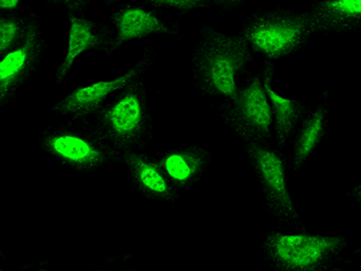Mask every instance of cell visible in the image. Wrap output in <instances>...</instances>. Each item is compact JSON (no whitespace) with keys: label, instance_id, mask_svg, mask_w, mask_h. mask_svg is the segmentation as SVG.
<instances>
[{"label":"cell","instance_id":"9c48e42d","mask_svg":"<svg viewBox=\"0 0 361 271\" xmlns=\"http://www.w3.org/2000/svg\"><path fill=\"white\" fill-rule=\"evenodd\" d=\"M39 52V33L37 27L29 25L25 40L18 49L8 52L0 62V95L1 100L8 97L11 90L20 83L29 66Z\"/></svg>","mask_w":361,"mask_h":271},{"label":"cell","instance_id":"8992f818","mask_svg":"<svg viewBox=\"0 0 361 271\" xmlns=\"http://www.w3.org/2000/svg\"><path fill=\"white\" fill-rule=\"evenodd\" d=\"M107 134L119 144L132 143L142 132L145 124V104L139 90H128L121 95L103 115Z\"/></svg>","mask_w":361,"mask_h":271},{"label":"cell","instance_id":"ba28073f","mask_svg":"<svg viewBox=\"0 0 361 271\" xmlns=\"http://www.w3.org/2000/svg\"><path fill=\"white\" fill-rule=\"evenodd\" d=\"M314 32H345L361 25V0H322L308 13Z\"/></svg>","mask_w":361,"mask_h":271},{"label":"cell","instance_id":"7a4b0ae2","mask_svg":"<svg viewBox=\"0 0 361 271\" xmlns=\"http://www.w3.org/2000/svg\"><path fill=\"white\" fill-rule=\"evenodd\" d=\"M313 33L307 13H270L247 25L243 37L252 49L269 59L287 57Z\"/></svg>","mask_w":361,"mask_h":271},{"label":"cell","instance_id":"d6986e66","mask_svg":"<svg viewBox=\"0 0 361 271\" xmlns=\"http://www.w3.org/2000/svg\"><path fill=\"white\" fill-rule=\"evenodd\" d=\"M52 1L64 4L70 10H80L85 8V5L87 4V0H52Z\"/></svg>","mask_w":361,"mask_h":271},{"label":"cell","instance_id":"5bb4252c","mask_svg":"<svg viewBox=\"0 0 361 271\" xmlns=\"http://www.w3.org/2000/svg\"><path fill=\"white\" fill-rule=\"evenodd\" d=\"M325 119L326 110L323 105H320L316 112L308 116L305 121L304 126L296 138L294 147V167L296 169L304 164L323 139L325 133Z\"/></svg>","mask_w":361,"mask_h":271},{"label":"cell","instance_id":"4fadbf2b","mask_svg":"<svg viewBox=\"0 0 361 271\" xmlns=\"http://www.w3.org/2000/svg\"><path fill=\"white\" fill-rule=\"evenodd\" d=\"M70 29L68 51L62 64L57 71L58 83L66 78L70 69L74 66L76 58L90 49H98L103 46V37L94 32V23L86 18L76 17L69 13Z\"/></svg>","mask_w":361,"mask_h":271},{"label":"cell","instance_id":"52a82bcc","mask_svg":"<svg viewBox=\"0 0 361 271\" xmlns=\"http://www.w3.org/2000/svg\"><path fill=\"white\" fill-rule=\"evenodd\" d=\"M142 64H137L126 74L110 81H99L90 86L78 87L66 95L62 102L54 107V110L64 115L85 117L102 107L104 100L116 90H122L139 75Z\"/></svg>","mask_w":361,"mask_h":271},{"label":"cell","instance_id":"603a6c76","mask_svg":"<svg viewBox=\"0 0 361 271\" xmlns=\"http://www.w3.org/2000/svg\"><path fill=\"white\" fill-rule=\"evenodd\" d=\"M104 1H106V3H115V1H118V0H104Z\"/></svg>","mask_w":361,"mask_h":271},{"label":"cell","instance_id":"7c38bea8","mask_svg":"<svg viewBox=\"0 0 361 271\" xmlns=\"http://www.w3.org/2000/svg\"><path fill=\"white\" fill-rule=\"evenodd\" d=\"M267 66L264 71L263 86L270 100L272 115L275 117L277 141L279 146H283L301 119V116L304 115L305 107L296 100L283 98L279 93H276L272 88L274 68L271 64H267Z\"/></svg>","mask_w":361,"mask_h":271},{"label":"cell","instance_id":"ac0fdd59","mask_svg":"<svg viewBox=\"0 0 361 271\" xmlns=\"http://www.w3.org/2000/svg\"><path fill=\"white\" fill-rule=\"evenodd\" d=\"M146 1L154 6H169V8H177L182 11L202 8L209 3V0H146Z\"/></svg>","mask_w":361,"mask_h":271},{"label":"cell","instance_id":"30bf717a","mask_svg":"<svg viewBox=\"0 0 361 271\" xmlns=\"http://www.w3.org/2000/svg\"><path fill=\"white\" fill-rule=\"evenodd\" d=\"M112 21L117 29L114 47L134 39H142L151 34L170 33V29L149 11L136 6H126L112 15Z\"/></svg>","mask_w":361,"mask_h":271},{"label":"cell","instance_id":"9a60e30c","mask_svg":"<svg viewBox=\"0 0 361 271\" xmlns=\"http://www.w3.org/2000/svg\"><path fill=\"white\" fill-rule=\"evenodd\" d=\"M128 164L132 168L134 176L149 193L166 197L171 193V189L169 186L168 180L165 177L163 169L160 165L151 163L142 157L137 156L135 153H129L126 157Z\"/></svg>","mask_w":361,"mask_h":271},{"label":"cell","instance_id":"3957f363","mask_svg":"<svg viewBox=\"0 0 361 271\" xmlns=\"http://www.w3.org/2000/svg\"><path fill=\"white\" fill-rule=\"evenodd\" d=\"M342 236L272 233L267 252L276 267L286 271H313L324 267L345 247Z\"/></svg>","mask_w":361,"mask_h":271},{"label":"cell","instance_id":"e0dca14e","mask_svg":"<svg viewBox=\"0 0 361 271\" xmlns=\"http://www.w3.org/2000/svg\"><path fill=\"white\" fill-rule=\"evenodd\" d=\"M21 35V25L15 18L0 20V54L8 52Z\"/></svg>","mask_w":361,"mask_h":271},{"label":"cell","instance_id":"44dd1931","mask_svg":"<svg viewBox=\"0 0 361 271\" xmlns=\"http://www.w3.org/2000/svg\"><path fill=\"white\" fill-rule=\"evenodd\" d=\"M216 1L221 3V4L234 5L238 4V3H241V1H243V0H216Z\"/></svg>","mask_w":361,"mask_h":271},{"label":"cell","instance_id":"5b68a950","mask_svg":"<svg viewBox=\"0 0 361 271\" xmlns=\"http://www.w3.org/2000/svg\"><path fill=\"white\" fill-rule=\"evenodd\" d=\"M248 155L263 185L264 193L271 209L281 217L298 218L295 206L288 189L286 165L279 153L262 145L250 144Z\"/></svg>","mask_w":361,"mask_h":271},{"label":"cell","instance_id":"8fae6325","mask_svg":"<svg viewBox=\"0 0 361 271\" xmlns=\"http://www.w3.org/2000/svg\"><path fill=\"white\" fill-rule=\"evenodd\" d=\"M45 146L54 156L78 167H95L104 160V153L93 143L71 133L49 136Z\"/></svg>","mask_w":361,"mask_h":271},{"label":"cell","instance_id":"2e32d148","mask_svg":"<svg viewBox=\"0 0 361 271\" xmlns=\"http://www.w3.org/2000/svg\"><path fill=\"white\" fill-rule=\"evenodd\" d=\"M159 165L170 180L185 185L202 170L204 157L192 151L173 152L165 157Z\"/></svg>","mask_w":361,"mask_h":271},{"label":"cell","instance_id":"277c9868","mask_svg":"<svg viewBox=\"0 0 361 271\" xmlns=\"http://www.w3.org/2000/svg\"><path fill=\"white\" fill-rule=\"evenodd\" d=\"M230 119L236 132L250 140H265L270 138L272 124V109L263 83L255 78L248 86L238 90Z\"/></svg>","mask_w":361,"mask_h":271},{"label":"cell","instance_id":"ffe728a7","mask_svg":"<svg viewBox=\"0 0 361 271\" xmlns=\"http://www.w3.org/2000/svg\"><path fill=\"white\" fill-rule=\"evenodd\" d=\"M21 0H0V8L3 10H15Z\"/></svg>","mask_w":361,"mask_h":271},{"label":"cell","instance_id":"6da1fadb","mask_svg":"<svg viewBox=\"0 0 361 271\" xmlns=\"http://www.w3.org/2000/svg\"><path fill=\"white\" fill-rule=\"evenodd\" d=\"M250 57L246 37L211 32L199 58L202 85L211 95H223L234 102L238 93L236 76Z\"/></svg>","mask_w":361,"mask_h":271},{"label":"cell","instance_id":"7402d4cb","mask_svg":"<svg viewBox=\"0 0 361 271\" xmlns=\"http://www.w3.org/2000/svg\"><path fill=\"white\" fill-rule=\"evenodd\" d=\"M354 197L357 198V202L361 203V185L357 186V188L354 189Z\"/></svg>","mask_w":361,"mask_h":271}]
</instances>
